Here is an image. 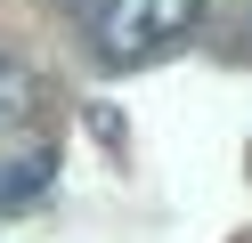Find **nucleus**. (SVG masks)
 <instances>
[{"label":"nucleus","instance_id":"obj_4","mask_svg":"<svg viewBox=\"0 0 252 243\" xmlns=\"http://www.w3.org/2000/svg\"><path fill=\"white\" fill-rule=\"evenodd\" d=\"M82 8H90V0H82ZM98 8H106V0H98Z\"/></svg>","mask_w":252,"mask_h":243},{"label":"nucleus","instance_id":"obj_2","mask_svg":"<svg viewBox=\"0 0 252 243\" xmlns=\"http://www.w3.org/2000/svg\"><path fill=\"white\" fill-rule=\"evenodd\" d=\"M49 178H57V146H17V154H0V211L41 203Z\"/></svg>","mask_w":252,"mask_h":243},{"label":"nucleus","instance_id":"obj_1","mask_svg":"<svg viewBox=\"0 0 252 243\" xmlns=\"http://www.w3.org/2000/svg\"><path fill=\"white\" fill-rule=\"evenodd\" d=\"M203 16V0H106L98 8V57L106 65H138L155 49L187 41Z\"/></svg>","mask_w":252,"mask_h":243},{"label":"nucleus","instance_id":"obj_3","mask_svg":"<svg viewBox=\"0 0 252 243\" xmlns=\"http://www.w3.org/2000/svg\"><path fill=\"white\" fill-rule=\"evenodd\" d=\"M25 113H33V73H25L17 57H0V130L25 122Z\"/></svg>","mask_w":252,"mask_h":243}]
</instances>
